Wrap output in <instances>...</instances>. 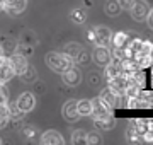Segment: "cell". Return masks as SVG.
I'll list each match as a JSON object with an SVG mask.
<instances>
[{
	"label": "cell",
	"instance_id": "603a6c76",
	"mask_svg": "<svg viewBox=\"0 0 153 145\" xmlns=\"http://www.w3.org/2000/svg\"><path fill=\"white\" fill-rule=\"evenodd\" d=\"M131 126L136 130L140 135H143V133L148 130V120H133V121H131Z\"/></svg>",
	"mask_w": 153,
	"mask_h": 145
},
{
	"label": "cell",
	"instance_id": "8992f818",
	"mask_svg": "<svg viewBox=\"0 0 153 145\" xmlns=\"http://www.w3.org/2000/svg\"><path fill=\"white\" fill-rule=\"evenodd\" d=\"M94 43H97L99 46H109L111 39H112V33L104 26H97L94 28Z\"/></svg>",
	"mask_w": 153,
	"mask_h": 145
},
{
	"label": "cell",
	"instance_id": "3957f363",
	"mask_svg": "<svg viewBox=\"0 0 153 145\" xmlns=\"http://www.w3.org/2000/svg\"><path fill=\"white\" fill-rule=\"evenodd\" d=\"M94 61H95V65L99 67H105L111 60H112V53H111L109 46H95V50H94V55H92Z\"/></svg>",
	"mask_w": 153,
	"mask_h": 145
},
{
	"label": "cell",
	"instance_id": "4dcf8cb0",
	"mask_svg": "<svg viewBox=\"0 0 153 145\" xmlns=\"http://www.w3.org/2000/svg\"><path fill=\"white\" fill-rule=\"evenodd\" d=\"M146 21H148V26L153 29V9H150V12H148V16H146Z\"/></svg>",
	"mask_w": 153,
	"mask_h": 145
},
{
	"label": "cell",
	"instance_id": "5b68a950",
	"mask_svg": "<svg viewBox=\"0 0 153 145\" xmlns=\"http://www.w3.org/2000/svg\"><path fill=\"white\" fill-rule=\"evenodd\" d=\"M7 60H9V63H10L12 70H14V75H21L26 68H27V58L24 55H21V53H14V55L7 56Z\"/></svg>",
	"mask_w": 153,
	"mask_h": 145
},
{
	"label": "cell",
	"instance_id": "ba28073f",
	"mask_svg": "<svg viewBox=\"0 0 153 145\" xmlns=\"http://www.w3.org/2000/svg\"><path fill=\"white\" fill-rule=\"evenodd\" d=\"M16 104L19 106V109L22 113H29V111H33L34 106H36V97L31 92H24V94L19 96V99L16 101Z\"/></svg>",
	"mask_w": 153,
	"mask_h": 145
},
{
	"label": "cell",
	"instance_id": "1f68e13d",
	"mask_svg": "<svg viewBox=\"0 0 153 145\" xmlns=\"http://www.w3.org/2000/svg\"><path fill=\"white\" fill-rule=\"evenodd\" d=\"M5 58V53H4V48H2V45H0V61Z\"/></svg>",
	"mask_w": 153,
	"mask_h": 145
},
{
	"label": "cell",
	"instance_id": "277c9868",
	"mask_svg": "<svg viewBox=\"0 0 153 145\" xmlns=\"http://www.w3.org/2000/svg\"><path fill=\"white\" fill-rule=\"evenodd\" d=\"M129 12H131V17L134 21H145L150 12V7L145 0H134L133 5L129 7Z\"/></svg>",
	"mask_w": 153,
	"mask_h": 145
},
{
	"label": "cell",
	"instance_id": "ac0fdd59",
	"mask_svg": "<svg viewBox=\"0 0 153 145\" xmlns=\"http://www.w3.org/2000/svg\"><path fill=\"white\" fill-rule=\"evenodd\" d=\"M26 5H27V0H19V2H16L14 5H10L9 9H5L10 16H19V14H22V12L26 10Z\"/></svg>",
	"mask_w": 153,
	"mask_h": 145
},
{
	"label": "cell",
	"instance_id": "e575fe53",
	"mask_svg": "<svg viewBox=\"0 0 153 145\" xmlns=\"http://www.w3.org/2000/svg\"><path fill=\"white\" fill-rule=\"evenodd\" d=\"M0 144H2V140H0Z\"/></svg>",
	"mask_w": 153,
	"mask_h": 145
},
{
	"label": "cell",
	"instance_id": "d4e9b609",
	"mask_svg": "<svg viewBox=\"0 0 153 145\" xmlns=\"http://www.w3.org/2000/svg\"><path fill=\"white\" fill-rule=\"evenodd\" d=\"M71 19H73L75 22H83V21H85V12L80 10V9H75V10L71 12Z\"/></svg>",
	"mask_w": 153,
	"mask_h": 145
},
{
	"label": "cell",
	"instance_id": "7402d4cb",
	"mask_svg": "<svg viewBox=\"0 0 153 145\" xmlns=\"http://www.w3.org/2000/svg\"><path fill=\"white\" fill-rule=\"evenodd\" d=\"M71 144H87V132L85 130H76L71 135Z\"/></svg>",
	"mask_w": 153,
	"mask_h": 145
},
{
	"label": "cell",
	"instance_id": "484cf974",
	"mask_svg": "<svg viewBox=\"0 0 153 145\" xmlns=\"http://www.w3.org/2000/svg\"><path fill=\"white\" fill-rule=\"evenodd\" d=\"M128 137H129V140H133V142H140V138H141V135L138 133L131 125H129V130H128Z\"/></svg>",
	"mask_w": 153,
	"mask_h": 145
},
{
	"label": "cell",
	"instance_id": "7a4b0ae2",
	"mask_svg": "<svg viewBox=\"0 0 153 145\" xmlns=\"http://www.w3.org/2000/svg\"><path fill=\"white\" fill-rule=\"evenodd\" d=\"M90 102H92V116L94 118L112 116V108L107 106V102H105L100 96H99V97H94Z\"/></svg>",
	"mask_w": 153,
	"mask_h": 145
},
{
	"label": "cell",
	"instance_id": "d6986e66",
	"mask_svg": "<svg viewBox=\"0 0 153 145\" xmlns=\"http://www.w3.org/2000/svg\"><path fill=\"white\" fill-rule=\"evenodd\" d=\"M119 12H121V5L117 4V0H107V4H105V14L114 17V16H119Z\"/></svg>",
	"mask_w": 153,
	"mask_h": 145
},
{
	"label": "cell",
	"instance_id": "f1b7e54d",
	"mask_svg": "<svg viewBox=\"0 0 153 145\" xmlns=\"http://www.w3.org/2000/svg\"><path fill=\"white\" fill-rule=\"evenodd\" d=\"M133 2H134V0H117V4H119L121 5V10H129V7L133 5Z\"/></svg>",
	"mask_w": 153,
	"mask_h": 145
},
{
	"label": "cell",
	"instance_id": "52a82bcc",
	"mask_svg": "<svg viewBox=\"0 0 153 145\" xmlns=\"http://www.w3.org/2000/svg\"><path fill=\"white\" fill-rule=\"evenodd\" d=\"M61 75H63V82L66 85H71V87H75V85H78L82 82V72L75 65L70 68H66L65 72H61Z\"/></svg>",
	"mask_w": 153,
	"mask_h": 145
},
{
	"label": "cell",
	"instance_id": "83f0119b",
	"mask_svg": "<svg viewBox=\"0 0 153 145\" xmlns=\"http://www.w3.org/2000/svg\"><path fill=\"white\" fill-rule=\"evenodd\" d=\"M100 142V137L94 133V132H87V144H99Z\"/></svg>",
	"mask_w": 153,
	"mask_h": 145
},
{
	"label": "cell",
	"instance_id": "6da1fadb",
	"mask_svg": "<svg viewBox=\"0 0 153 145\" xmlns=\"http://www.w3.org/2000/svg\"><path fill=\"white\" fill-rule=\"evenodd\" d=\"M46 63L49 65V68L53 70V72H65L66 68L73 67L76 65V61L71 58L70 55H66L65 51L63 53H58V51H49L48 55H46Z\"/></svg>",
	"mask_w": 153,
	"mask_h": 145
},
{
	"label": "cell",
	"instance_id": "4fadbf2b",
	"mask_svg": "<svg viewBox=\"0 0 153 145\" xmlns=\"http://www.w3.org/2000/svg\"><path fill=\"white\" fill-rule=\"evenodd\" d=\"M65 140L63 137L60 135V132H56V130H48V132H44L43 137H41V144H63Z\"/></svg>",
	"mask_w": 153,
	"mask_h": 145
},
{
	"label": "cell",
	"instance_id": "9c48e42d",
	"mask_svg": "<svg viewBox=\"0 0 153 145\" xmlns=\"http://www.w3.org/2000/svg\"><path fill=\"white\" fill-rule=\"evenodd\" d=\"M63 116H65L66 121H78V109H76V101L75 99H70L65 102V106H63Z\"/></svg>",
	"mask_w": 153,
	"mask_h": 145
},
{
	"label": "cell",
	"instance_id": "7c38bea8",
	"mask_svg": "<svg viewBox=\"0 0 153 145\" xmlns=\"http://www.w3.org/2000/svg\"><path fill=\"white\" fill-rule=\"evenodd\" d=\"M12 77H14V70H12L10 63H9V60H7V56H5L4 60L0 61V84L9 82Z\"/></svg>",
	"mask_w": 153,
	"mask_h": 145
},
{
	"label": "cell",
	"instance_id": "836d02e7",
	"mask_svg": "<svg viewBox=\"0 0 153 145\" xmlns=\"http://www.w3.org/2000/svg\"><path fill=\"white\" fill-rule=\"evenodd\" d=\"M4 10V5H2V2H0V12Z\"/></svg>",
	"mask_w": 153,
	"mask_h": 145
},
{
	"label": "cell",
	"instance_id": "30bf717a",
	"mask_svg": "<svg viewBox=\"0 0 153 145\" xmlns=\"http://www.w3.org/2000/svg\"><path fill=\"white\" fill-rule=\"evenodd\" d=\"M119 75H123L121 63H119V60L112 58V60L105 65V78H107V82H109V80H112V78H116V77H119Z\"/></svg>",
	"mask_w": 153,
	"mask_h": 145
},
{
	"label": "cell",
	"instance_id": "2e32d148",
	"mask_svg": "<svg viewBox=\"0 0 153 145\" xmlns=\"http://www.w3.org/2000/svg\"><path fill=\"white\" fill-rule=\"evenodd\" d=\"M76 109H78V114L82 116H92V102L88 99H82L76 101Z\"/></svg>",
	"mask_w": 153,
	"mask_h": 145
},
{
	"label": "cell",
	"instance_id": "44dd1931",
	"mask_svg": "<svg viewBox=\"0 0 153 145\" xmlns=\"http://www.w3.org/2000/svg\"><path fill=\"white\" fill-rule=\"evenodd\" d=\"M82 51V46L78 45V43H68V45L65 46V53L66 55H70L73 60L76 58V55Z\"/></svg>",
	"mask_w": 153,
	"mask_h": 145
},
{
	"label": "cell",
	"instance_id": "9a60e30c",
	"mask_svg": "<svg viewBox=\"0 0 153 145\" xmlns=\"http://www.w3.org/2000/svg\"><path fill=\"white\" fill-rule=\"evenodd\" d=\"M7 111H9V120H12V121H21L22 116H24V113L19 109V106H17L16 102H7Z\"/></svg>",
	"mask_w": 153,
	"mask_h": 145
},
{
	"label": "cell",
	"instance_id": "f546056e",
	"mask_svg": "<svg viewBox=\"0 0 153 145\" xmlns=\"http://www.w3.org/2000/svg\"><path fill=\"white\" fill-rule=\"evenodd\" d=\"M2 2V5H4V9H9L10 5H14L16 2H19V0H0Z\"/></svg>",
	"mask_w": 153,
	"mask_h": 145
},
{
	"label": "cell",
	"instance_id": "8fae6325",
	"mask_svg": "<svg viewBox=\"0 0 153 145\" xmlns=\"http://www.w3.org/2000/svg\"><path fill=\"white\" fill-rule=\"evenodd\" d=\"M94 126L99 128L100 132H107V130H112L116 126V120H114V116L95 118V120H94Z\"/></svg>",
	"mask_w": 153,
	"mask_h": 145
},
{
	"label": "cell",
	"instance_id": "d6a6232c",
	"mask_svg": "<svg viewBox=\"0 0 153 145\" xmlns=\"http://www.w3.org/2000/svg\"><path fill=\"white\" fill-rule=\"evenodd\" d=\"M88 39H90V41H94V31H92V29L88 31Z\"/></svg>",
	"mask_w": 153,
	"mask_h": 145
},
{
	"label": "cell",
	"instance_id": "cb8c5ba5",
	"mask_svg": "<svg viewBox=\"0 0 153 145\" xmlns=\"http://www.w3.org/2000/svg\"><path fill=\"white\" fill-rule=\"evenodd\" d=\"M9 111H7V104H4V106H0V130L5 128L7 125H9Z\"/></svg>",
	"mask_w": 153,
	"mask_h": 145
},
{
	"label": "cell",
	"instance_id": "5bb4252c",
	"mask_svg": "<svg viewBox=\"0 0 153 145\" xmlns=\"http://www.w3.org/2000/svg\"><path fill=\"white\" fill-rule=\"evenodd\" d=\"M100 97H102V99H104L105 102H107V106H111L112 109H114V108L117 106V101H119V96H117V94H114V92H112V90H111L109 87H107V89H104L102 92H100Z\"/></svg>",
	"mask_w": 153,
	"mask_h": 145
},
{
	"label": "cell",
	"instance_id": "e0dca14e",
	"mask_svg": "<svg viewBox=\"0 0 153 145\" xmlns=\"http://www.w3.org/2000/svg\"><path fill=\"white\" fill-rule=\"evenodd\" d=\"M128 41H129V38H128V34L123 33V31L116 33L114 36H112V39H111L112 48H124V46L128 45Z\"/></svg>",
	"mask_w": 153,
	"mask_h": 145
},
{
	"label": "cell",
	"instance_id": "ffe728a7",
	"mask_svg": "<svg viewBox=\"0 0 153 145\" xmlns=\"http://www.w3.org/2000/svg\"><path fill=\"white\" fill-rule=\"evenodd\" d=\"M19 77H21L26 84H31V82H34V80L38 78V73H36V70H34L31 65H27V68H26V70H24Z\"/></svg>",
	"mask_w": 153,
	"mask_h": 145
},
{
	"label": "cell",
	"instance_id": "4316f807",
	"mask_svg": "<svg viewBox=\"0 0 153 145\" xmlns=\"http://www.w3.org/2000/svg\"><path fill=\"white\" fill-rule=\"evenodd\" d=\"M22 133H24L26 138H34L36 137V128L34 126H26V128L22 130Z\"/></svg>",
	"mask_w": 153,
	"mask_h": 145
}]
</instances>
